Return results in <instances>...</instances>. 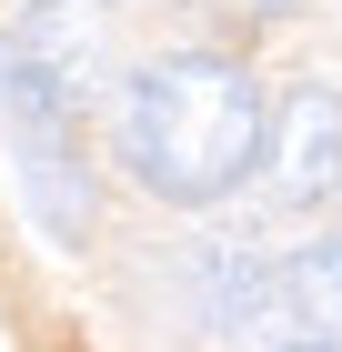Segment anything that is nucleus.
I'll return each mask as SVG.
<instances>
[{
  "mask_svg": "<svg viewBox=\"0 0 342 352\" xmlns=\"http://www.w3.org/2000/svg\"><path fill=\"white\" fill-rule=\"evenodd\" d=\"M0 131L21 162V201L51 242H91V162H81V101L0 30Z\"/></svg>",
  "mask_w": 342,
  "mask_h": 352,
  "instance_id": "f03ea898",
  "label": "nucleus"
},
{
  "mask_svg": "<svg viewBox=\"0 0 342 352\" xmlns=\"http://www.w3.org/2000/svg\"><path fill=\"white\" fill-rule=\"evenodd\" d=\"M111 141L151 201H222L262 171V141H272V101L262 81L242 71L232 51H161L141 60L121 101H111Z\"/></svg>",
  "mask_w": 342,
  "mask_h": 352,
  "instance_id": "f257e3e1",
  "label": "nucleus"
},
{
  "mask_svg": "<svg viewBox=\"0 0 342 352\" xmlns=\"http://www.w3.org/2000/svg\"><path fill=\"white\" fill-rule=\"evenodd\" d=\"M242 10H302V0H242Z\"/></svg>",
  "mask_w": 342,
  "mask_h": 352,
  "instance_id": "423d86ee",
  "label": "nucleus"
},
{
  "mask_svg": "<svg viewBox=\"0 0 342 352\" xmlns=\"http://www.w3.org/2000/svg\"><path fill=\"white\" fill-rule=\"evenodd\" d=\"M302 352H332V342H302Z\"/></svg>",
  "mask_w": 342,
  "mask_h": 352,
  "instance_id": "0eeeda50",
  "label": "nucleus"
},
{
  "mask_svg": "<svg viewBox=\"0 0 342 352\" xmlns=\"http://www.w3.org/2000/svg\"><path fill=\"white\" fill-rule=\"evenodd\" d=\"M282 312H292L302 342H332L342 352V232L332 242H302L282 262Z\"/></svg>",
  "mask_w": 342,
  "mask_h": 352,
  "instance_id": "39448f33",
  "label": "nucleus"
},
{
  "mask_svg": "<svg viewBox=\"0 0 342 352\" xmlns=\"http://www.w3.org/2000/svg\"><path fill=\"white\" fill-rule=\"evenodd\" d=\"M262 162H272V171H262V201H272V212H312V201H342V91H332V81L282 91Z\"/></svg>",
  "mask_w": 342,
  "mask_h": 352,
  "instance_id": "7ed1b4c3",
  "label": "nucleus"
},
{
  "mask_svg": "<svg viewBox=\"0 0 342 352\" xmlns=\"http://www.w3.org/2000/svg\"><path fill=\"white\" fill-rule=\"evenodd\" d=\"M191 302H202L211 332L242 342V332H262L272 312H282V272H272L252 242H202V252H191ZM282 322H292V312H282Z\"/></svg>",
  "mask_w": 342,
  "mask_h": 352,
  "instance_id": "20e7f679",
  "label": "nucleus"
}]
</instances>
